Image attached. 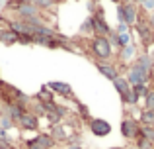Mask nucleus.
Masks as SVG:
<instances>
[{"label":"nucleus","instance_id":"bb28decb","mask_svg":"<svg viewBox=\"0 0 154 149\" xmlns=\"http://www.w3.org/2000/svg\"><path fill=\"white\" fill-rule=\"evenodd\" d=\"M23 147L26 149H45V147H39L33 139H26V141H23Z\"/></svg>","mask_w":154,"mask_h":149},{"label":"nucleus","instance_id":"9b49d317","mask_svg":"<svg viewBox=\"0 0 154 149\" xmlns=\"http://www.w3.org/2000/svg\"><path fill=\"white\" fill-rule=\"evenodd\" d=\"M16 126L23 131H37L39 130V118L33 116L31 112H23V116L20 118V122L16 124Z\"/></svg>","mask_w":154,"mask_h":149},{"label":"nucleus","instance_id":"9d476101","mask_svg":"<svg viewBox=\"0 0 154 149\" xmlns=\"http://www.w3.org/2000/svg\"><path fill=\"white\" fill-rule=\"evenodd\" d=\"M47 86L53 90V94H59V96H63V98H68V100H74V92H72V86L68 83H63V80H51Z\"/></svg>","mask_w":154,"mask_h":149},{"label":"nucleus","instance_id":"f8f14e48","mask_svg":"<svg viewBox=\"0 0 154 149\" xmlns=\"http://www.w3.org/2000/svg\"><path fill=\"white\" fill-rule=\"evenodd\" d=\"M35 16H43V12L39 10V8L35 6L33 2H23L22 6L18 8V12H16V18H20V20L35 18Z\"/></svg>","mask_w":154,"mask_h":149},{"label":"nucleus","instance_id":"39448f33","mask_svg":"<svg viewBox=\"0 0 154 149\" xmlns=\"http://www.w3.org/2000/svg\"><path fill=\"white\" fill-rule=\"evenodd\" d=\"M92 63H94L96 71H98L102 76H105L107 80H111V83L117 79V76H121L119 67L113 65V63H109V61H92Z\"/></svg>","mask_w":154,"mask_h":149},{"label":"nucleus","instance_id":"6ab92c4d","mask_svg":"<svg viewBox=\"0 0 154 149\" xmlns=\"http://www.w3.org/2000/svg\"><path fill=\"white\" fill-rule=\"evenodd\" d=\"M137 57V45L135 43H129V45H125L123 49H119V61L123 59V61H129V59H135Z\"/></svg>","mask_w":154,"mask_h":149},{"label":"nucleus","instance_id":"7c9ffc66","mask_svg":"<svg viewBox=\"0 0 154 149\" xmlns=\"http://www.w3.org/2000/svg\"><path fill=\"white\" fill-rule=\"evenodd\" d=\"M152 43H154V30H152Z\"/></svg>","mask_w":154,"mask_h":149},{"label":"nucleus","instance_id":"f3484780","mask_svg":"<svg viewBox=\"0 0 154 149\" xmlns=\"http://www.w3.org/2000/svg\"><path fill=\"white\" fill-rule=\"evenodd\" d=\"M31 139H33L39 147H45V149H55L57 147V141L51 138V134H45V131H43V134H37L35 138H31Z\"/></svg>","mask_w":154,"mask_h":149},{"label":"nucleus","instance_id":"b1692460","mask_svg":"<svg viewBox=\"0 0 154 149\" xmlns=\"http://www.w3.org/2000/svg\"><path fill=\"white\" fill-rule=\"evenodd\" d=\"M140 135H143V138L146 139L148 143H152V145H154V128L143 126V128H140Z\"/></svg>","mask_w":154,"mask_h":149},{"label":"nucleus","instance_id":"dca6fc26","mask_svg":"<svg viewBox=\"0 0 154 149\" xmlns=\"http://www.w3.org/2000/svg\"><path fill=\"white\" fill-rule=\"evenodd\" d=\"M146 90H148V84H135V86H131V106H137L144 98Z\"/></svg>","mask_w":154,"mask_h":149},{"label":"nucleus","instance_id":"6e6552de","mask_svg":"<svg viewBox=\"0 0 154 149\" xmlns=\"http://www.w3.org/2000/svg\"><path fill=\"white\" fill-rule=\"evenodd\" d=\"M133 65L135 67H139L140 71H143L146 76H150V80L154 79V61H152V57L148 53H140V55H137L135 59H133Z\"/></svg>","mask_w":154,"mask_h":149},{"label":"nucleus","instance_id":"f257e3e1","mask_svg":"<svg viewBox=\"0 0 154 149\" xmlns=\"http://www.w3.org/2000/svg\"><path fill=\"white\" fill-rule=\"evenodd\" d=\"M0 104H20L23 106L26 110H29V104H31V98L22 92L18 86L6 83V80L0 79Z\"/></svg>","mask_w":154,"mask_h":149},{"label":"nucleus","instance_id":"20e7f679","mask_svg":"<svg viewBox=\"0 0 154 149\" xmlns=\"http://www.w3.org/2000/svg\"><path fill=\"white\" fill-rule=\"evenodd\" d=\"M140 128L143 126H140L139 118H133V116H129V114H125V118L121 120V124H119V131L127 141H135V138L140 134Z\"/></svg>","mask_w":154,"mask_h":149},{"label":"nucleus","instance_id":"4468645a","mask_svg":"<svg viewBox=\"0 0 154 149\" xmlns=\"http://www.w3.org/2000/svg\"><path fill=\"white\" fill-rule=\"evenodd\" d=\"M0 43L2 45H16V43H20V37L8 26H0Z\"/></svg>","mask_w":154,"mask_h":149},{"label":"nucleus","instance_id":"0eeeda50","mask_svg":"<svg viewBox=\"0 0 154 149\" xmlns=\"http://www.w3.org/2000/svg\"><path fill=\"white\" fill-rule=\"evenodd\" d=\"M113 86H115L121 102H123L125 106H131V84L127 83V79H125V76H117V79L113 80Z\"/></svg>","mask_w":154,"mask_h":149},{"label":"nucleus","instance_id":"c756f323","mask_svg":"<svg viewBox=\"0 0 154 149\" xmlns=\"http://www.w3.org/2000/svg\"><path fill=\"white\" fill-rule=\"evenodd\" d=\"M109 149H123V147H109Z\"/></svg>","mask_w":154,"mask_h":149},{"label":"nucleus","instance_id":"ddd939ff","mask_svg":"<svg viewBox=\"0 0 154 149\" xmlns=\"http://www.w3.org/2000/svg\"><path fill=\"white\" fill-rule=\"evenodd\" d=\"M51 138L55 139L57 143H66V139L70 138V131H68V128L64 126L63 122L60 124H55V126H51Z\"/></svg>","mask_w":154,"mask_h":149},{"label":"nucleus","instance_id":"4be33fe9","mask_svg":"<svg viewBox=\"0 0 154 149\" xmlns=\"http://www.w3.org/2000/svg\"><path fill=\"white\" fill-rule=\"evenodd\" d=\"M80 34L86 35V37H90V34L94 35V24H92V16H88V18L82 22V26H80Z\"/></svg>","mask_w":154,"mask_h":149},{"label":"nucleus","instance_id":"a211bd4d","mask_svg":"<svg viewBox=\"0 0 154 149\" xmlns=\"http://www.w3.org/2000/svg\"><path fill=\"white\" fill-rule=\"evenodd\" d=\"M35 100H39V102H43V104H49V102H55V94H53V90L47 84H43L41 88H39V92L33 96Z\"/></svg>","mask_w":154,"mask_h":149},{"label":"nucleus","instance_id":"c85d7f7f","mask_svg":"<svg viewBox=\"0 0 154 149\" xmlns=\"http://www.w3.org/2000/svg\"><path fill=\"white\" fill-rule=\"evenodd\" d=\"M90 2H92V4H98V0H90Z\"/></svg>","mask_w":154,"mask_h":149},{"label":"nucleus","instance_id":"f03ea898","mask_svg":"<svg viewBox=\"0 0 154 149\" xmlns=\"http://www.w3.org/2000/svg\"><path fill=\"white\" fill-rule=\"evenodd\" d=\"M86 43L92 53V61H109L113 55V47L109 43L107 37H102V35H92V37H86Z\"/></svg>","mask_w":154,"mask_h":149},{"label":"nucleus","instance_id":"7ed1b4c3","mask_svg":"<svg viewBox=\"0 0 154 149\" xmlns=\"http://www.w3.org/2000/svg\"><path fill=\"white\" fill-rule=\"evenodd\" d=\"M117 18L127 28H133L137 24V4L131 2V0L119 2V6H117Z\"/></svg>","mask_w":154,"mask_h":149},{"label":"nucleus","instance_id":"1a4fd4ad","mask_svg":"<svg viewBox=\"0 0 154 149\" xmlns=\"http://www.w3.org/2000/svg\"><path fill=\"white\" fill-rule=\"evenodd\" d=\"M125 79H127V83L131 84V86H135V84H148V83H150V76H146L139 67L133 65V63L129 65V71H127V75H125Z\"/></svg>","mask_w":154,"mask_h":149},{"label":"nucleus","instance_id":"5701e85b","mask_svg":"<svg viewBox=\"0 0 154 149\" xmlns=\"http://www.w3.org/2000/svg\"><path fill=\"white\" fill-rule=\"evenodd\" d=\"M144 108L146 110H154V84H148V90L144 94Z\"/></svg>","mask_w":154,"mask_h":149},{"label":"nucleus","instance_id":"aec40b11","mask_svg":"<svg viewBox=\"0 0 154 149\" xmlns=\"http://www.w3.org/2000/svg\"><path fill=\"white\" fill-rule=\"evenodd\" d=\"M139 122H140V126L154 128V110H146V108H143V110H140V116H139Z\"/></svg>","mask_w":154,"mask_h":149},{"label":"nucleus","instance_id":"423d86ee","mask_svg":"<svg viewBox=\"0 0 154 149\" xmlns=\"http://www.w3.org/2000/svg\"><path fill=\"white\" fill-rule=\"evenodd\" d=\"M88 128H90V134L96 135V138H105V135L111 134V124L103 118H92L88 122Z\"/></svg>","mask_w":154,"mask_h":149},{"label":"nucleus","instance_id":"cd10ccee","mask_svg":"<svg viewBox=\"0 0 154 149\" xmlns=\"http://www.w3.org/2000/svg\"><path fill=\"white\" fill-rule=\"evenodd\" d=\"M66 149H82L80 143H72V145H66Z\"/></svg>","mask_w":154,"mask_h":149},{"label":"nucleus","instance_id":"2f4dec72","mask_svg":"<svg viewBox=\"0 0 154 149\" xmlns=\"http://www.w3.org/2000/svg\"><path fill=\"white\" fill-rule=\"evenodd\" d=\"M22 2H31V0H22Z\"/></svg>","mask_w":154,"mask_h":149},{"label":"nucleus","instance_id":"393cba45","mask_svg":"<svg viewBox=\"0 0 154 149\" xmlns=\"http://www.w3.org/2000/svg\"><path fill=\"white\" fill-rule=\"evenodd\" d=\"M0 128H2L4 131H8V130H12V128H14V122H12L10 118H6V116L0 114Z\"/></svg>","mask_w":154,"mask_h":149},{"label":"nucleus","instance_id":"2eb2a0df","mask_svg":"<svg viewBox=\"0 0 154 149\" xmlns=\"http://www.w3.org/2000/svg\"><path fill=\"white\" fill-rule=\"evenodd\" d=\"M72 102H74V106H76V108H74V112L78 114V118L82 120V124H86V126H88V122L94 118V116L90 114V108H88L86 104L82 102V100H78L76 96H74V100H72Z\"/></svg>","mask_w":154,"mask_h":149},{"label":"nucleus","instance_id":"412c9836","mask_svg":"<svg viewBox=\"0 0 154 149\" xmlns=\"http://www.w3.org/2000/svg\"><path fill=\"white\" fill-rule=\"evenodd\" d=\"M31 2H33L41 12H49V10H53V8L59 4V0H31Z\"/></svg>","mask_w":154,"mask_h":149},{"label":"nucleus","instance_id":"a878e982","mask_svg":"<svg viewBox=\"0 0 154 149\" xmlns=\"http://www.w3.org/2000/svg\"><path fill=\"white\" fill-rule=\"evenodd\" d=\"M139 6L143 8V10L146 12V14H148V12L152 14V12H154V0H143V2H140Z\"/></svg>","mask_w":154,"mask_h":149}]
</instances>
